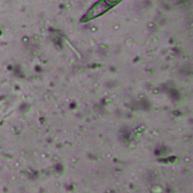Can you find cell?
I'll use <instances>...</instances> for the list:
<instances>
[{
  "label": "cell",
  "mask_w": 193,
  "mask_h": 193,
  "mask_svg": "<svg viewBox=\"0 0 193 193\" xmlns=\"http://www.w3.org/2000/svg\"><path fill=\"white\" fill-rule=\"evenodd\" d=\"M120 0H100L88 12L85 18L91 19V18L98 16L100 14H102V13L106 12L110 7H113V5H115Z\"/></svg>",
  "instance_id": "obj_1"
}]
</instances>
